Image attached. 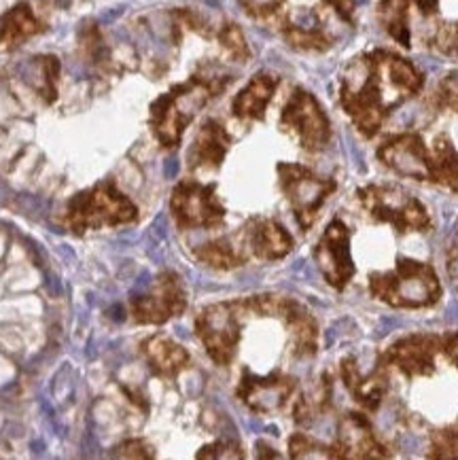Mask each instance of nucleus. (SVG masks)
I'll return each mask as SVG.
<instances>
[{
	"label": "nucleus",
	"instance_id": "nucleus-1",
	"mask_svg": "<svg viewBox=\"0 0 458 460\" xmlns=\"http://www.w3.org/2000/svg\"><path fill=\"white\" fill-rule=\"evenodd\" d=\"M136 219H139V208L113 182H100L96 187L77 193L68 202L66 210V223L74 234L127 225Z\"/></svg>",
	"mask_w": 458,
	"mask_h": 460
},
{
	"label": "nucleus",
	"instance_id": "nucleus-2",
	"mask_svg": "<svg viewBox=\"0 0 458 460\" xmlns=\"http://www.w3.org/2000/svg\"><path fill=\"white\" fill-rule=\"evenodd\" d=\"M370 291L374 297L395 308L431 306L441 293L435 271L429 265L407 259H399L393 271L372 273Z\"/></svg>",
	"mask_w": 458,
	"mask_h": 460
},
{
	"label": "nucleus",
	"instance_id": "nucleus-3",
	"mask_svg": "<svg viewBox=\"0 0 458 460\" xmlns=\"http://www.w3.org/2000/svg\"><path fill=\"white\" fill-rule=\"evenodd\" d=\"M248 314L246 301H223L204 308L196 320V331L208 356L216 365H229L240 342L242 316Z\"/></svg>",
	"mask_w": 458,
	"mask_h": 460
},
{
	"label": "nucleus",
	"instance_id": "nucleus-4",
	"mask_svg": "<svg viewBox=\"0 0 458 460\" xmlns=\"http://www.w3.org/2000/svg\"><path fill=\"white\" fill-rule=\"evenodd\" d=\"M208 83L194 81L182 85L153 104V129L164 147H176L185 125L210 98Z\"/></svg>",
	"mask_w": 458,
	"mask_h": 460
},
{
	"label": "nucleus",
	"instance_id": "nucleus-5",
	"mask_svg": "<svg viewBox=\"0 0 458 460\" xmlns=\"http://www.w3.org/2000/svg\"><path fill=\"white\" fill-rule=\"evenodd\" d=\"M363 208L380 223H393L399 234L403 232H425L429 227V214L418 200L407 196L399 187H365L356 191Z\"/></svg>",
	"mask_w": 458,
	"mask_h": 460
},
{
	"label": "nucleus",
	"instance_id": "nucleus-6",
	"mask_svg": "<svg viewBox=\"0 0 458 460\" xmlns=\"http://www.w3.org/2000/svg\"><path fill=\"white\" fill-rule=\"evenodd\" d=\"M278 176L297 223L301 229H308L314 223L320 206L335 191V182L329 178H320L297 164H278Z\"/></svg>",
	"mask_w": 458,
	"mask_h": 460
},
{
	"label": "nucleus",
	"instance_id": "nucleus-7",
	"mask_svg": "<svg viewBox=\"0 0 458 460\" xmlns=\"http://www.w3.org/2000/svg\"><path fill=\"white\" fill-rule=\"evenodd\" d=\"M187 308V295L182 280L174 271H161L153 287L129 301V314L141 325H164Z\"/></svg>",
	"mask_w": 458,
	"mask_h": 460
},
{
	"label": "nucleus",
	"instance_id": "nucleus-8",
	"mask_svg": "<svg viewBox=\"0 0 458 460\" xmlns=\"http://www.w3.org/2000/svg\"><path fill=\"white\" fill-rule=\"evenodd\" d=\"M170 210L182 229H210L221 225L225 219V208L216 200L214 185H200L194 180L176 185Z\"/></svg>",
	"mask_w": 458,
	"mask_h": 460
},
{
	"label": "nucleus",
	"instance_id": "nucleus-9",
	"mask_svg": "<svg viewBox=\"0 0 458 460\" xmlns=\"http://www.w3.org/2000/svg\"><path fill=\"white\" fill-rule=\"evenodd\" d=\"M314 259L320 273L333 289H344L352 278L354 263L350 257V234L340 219L331 221L325 229L323 238L314 248Z\"/></svg>",
	"mask_w": 458,
	"mask_h": 460
},
{
	"label": "nucleus",
	"instance_id": "nucleus-10",
	"mask_svg": "<svg viewBox=\"0 0 458 460\" xmlns=\"http://www.w3.org/2000/svg\"><path fill=\"white\" fill-rule=\"evenodd\" d=\"M283 123L293 127L299 134L301 145L310 151L323 149L329 141L327 117L323 115L316 100L301 89H297L293 98L289 100V104L283 113Z\"/></svg>",
	"mask_w": 458,
	"mask_h": 460
},
{
	"label": "nucleus",
	"instance_id": "nucleus-11",
	"mask_svg": "<svg viewBox=\"0 0 458 460\" xmlns=\"http://www.w3.org/2000/svg\"><path fill=\"white\" fill-rule=\"evenodd\" d=\"M293 388L295 380L281 372H274L263 378L244 372L238 386V397L244 401L246 407L257 413H274L285 407V403L293 395Z\"/></svg>",
	"mask_w": 458,
	"mask_h": 460
},
{
	"label": "nucleus",
	"instance_id": "nucleus-12",
	"mask_svg": "<svg viewBox=\"0 0 458 460\" xmlns=\"http://www.w3.org/2000/svg\"><path fill=\"white\" fill-rule=\"evenodd\" d=\"M380 159L393 168L395 172L409 176V178H418L427 180L433 178V166L429 164L427 149L418 136H399L388 141L380 149Z\"/></svg>",
	"mask_w": 458,
	"mask_h": 460
},
{
	"label": "nucleus",
	"instance_id": "nucleus-13",
	"mask_svg": "<svg viewBox=\"0 0 458 460\" xmlns=\"http://www.w3.org/2000/svg\"><path fill=\"white\" fill-rule=\"evenodd\" d=\"M242 242L259 259H283L293 251V238L287 229L271 219H253L242 229Z\"/></svg>",
	"mask_w": 458,
	"mask_h": 460
},
{
	"label": "nucleus",
	"instance_id": "nucleus-14",
	"mask_svg": "<svg viewBox=\"0 0 458 460\" xmlns=\"http://www.w3.org/2000/svg\"><path fill=\"white\" fill-rule=\"evenodd\" d=\"M338 454L344 458H384L388 456L378 443L370 420L361 413H348L340 427Z\"/></svg>",
	"mask_w": 458,
	"mask_h": 460
},
{
	"label": "nucleus",
	"instance_id": "nucleus-15",
	"mask_svg": "<svg viewBox=\"0 0 458 460\" xmlns=\"http://www.w3.org/2000/svg\"><path fill=\"white\" fill-rule=\"evenodd\" d=\"M433 354H435V338L411 335L393 344L386 356L405 376L416 378L433 372Z\"/></svg>",
	"mask_w": 458,
	"mask_h": 460
},
{
	"label": "nucleus",
	"instance_id": "nucleus-16",
	"mask_svg": "<svg viewBox=\"0 0 458 460\" xmlns=\"http://www.w3.org/2000/svg\"><path fill=\"white\" fill-rule=\"evenodd\" d=\"M143 354L151 370L161 378H174L189 365V352L166 335H151L145 340Z\"/></svg>",
	"mask_w": 458,
	"mask_h": 460
},
{
	"label": "nucleus",
	"instance_id": "nucleus-17",
	"mask_svg": "<svg viewBox=\"0 0 458 460\" xmlns=\"http://www.w3.org/2000/svg\"><path fill=\"white\" fill-rule=\"evenodd\" d=\"M229 147V136L225 134V129L216 123V121H208L187 155L189 159V168L198 170V168H219L225 153Z\"/></svg>",
	"mask_w": 458,
	"mask_h": 460
},
{
	"label": "nucleus",
	"instance_id": "nucleus-18",
	"mask_svg": "<svg viewBox=\"0 0 458 460\" xmlns=\"http://www.w3.org/2000/svg\"><path fill=\"white\" fill-rule=\"evenodd\" d=\"M281 318L285 320L289 331H291L295 352L301 356H312L318 346V327H316V320L312 318V314L301 303L287 297L285 308L281 312Z\"/></svg>",
	"mask_w": 458,
	"mask_h": 460
},
{
	"label": "nucleus",
	"instance_id": "nucleus-19",
	"mask_svg": "<svg viewBox=\"0 0 458 460\" xmlns=\"http://www.w3.org/2000/svg\"><path fill=\"white\" fill-rule=\"evenodd\" d=\"M274 89H276V79L269 74H257L234 100V115L242 119H261Z\"/></svg>",
	"mask_w": 458,
	"mask_h": 460
},
{
	"label": "nucleus",
	"instance_id": "nucleus-20",
	"mask_svg": "<svg viewBox=\"0 0 458 460\" xmlns=\"http://www.w3.org/2000/svg\"><path fill=\"white\" fill-rule=\"evenodd\" d=\"M244 248L246 246L242 242V234L238 232L236 236H227V238H219L208 244H202L196 251V257L208 267L232 269L244 263V253H242Z\"/></svg>",
	"mask_w": 458,
	"mask_h": 460
},
{
	"label": "nucleus",
	"instance_id": "nucleus-21",
	"mask_svg": "<svg viewBox=\"0 0 458 460\" xmlns=\"http://www.w3.org/2000/svg\"><path fill=\"white\" fill-rule=\"evenodd\" d=\"M405 7L407 0H384L382 5V19L388 32L405 47H409V34H407V22H405Z\"/></svg>",
	"mask_w": 458,
	"mask_h": 460
},
{
	"label": "nucleus",
	"instance_id": "nucleus-22",
	"mask_svg": "<svg viewBox=\"0 0 458 460\" xmlns=\"http://www.w3.org/2000/svg\"><path fill=\"white\" fill-rule=\"evenodd\" d=\"M38 30L32 13L26 7H17L7 19H5V28H3V38H7L9 42H17L30 34H34Z\"/></svg>",
	"mask_w": 458,
	"mask_h": 460
},
{
	"label": "nucleus",
	"instance_id": "nucleus-23",
	"mask_svg": "<svg viewBox=\"0 0 458 460\" xmlns=\"http://www.w3.org/2000/svg\"><path fill=\"white\" fill-rule=\"evenodd\" d=\"M289 454L293 458H340L338 447H325L303 433H297L289 439Z\"/></svg>",
	"mask_w": 458,
	"mask_h": 460
},
{
	"label": "nucleus",
	"instance_id": "nucleus-24",
	"mask_svg": "<svg viewBox=\"0 0 458 460\" xmlns=\"http://www.w3.org/2000/svg\"><path fill=\"white\" fill-rule=\"evenodd\" d=\"M242 447L234 441H216L198 452V458H242Z\"/></svg>",
	"mask_w": 458,
	"mask_h": 460
},
{
	"label": "nucleus",
	"instance_id": "nucleus-25",
	"mask_svg": "<svg viewBox=\"0 0 458 460\" xmlns=\"http://www.w3.org/2000/svg\"><path fill=\"white\" fill-rule=\"evenodd\" d=\"M113 456H117V458H151L153 452L143 439H129V441L117 445Z\"/></svg>",
	"mask_w": 458,
	"mask_h": 460
},
{
	"label": "nucleus",
	"instance_id": "nucleus-26",
	"mask_svg": "<svg viewBox=\"0 0 458 460\" xmlns=\"http://www.w3.org/2000/svg\"><path fill=\"white\" fill-rule=\"evenodd\" d=\"M221 40H223V45L225 47L232 51L234 56H238V58H246V42H244V36H242V32L236 28V26H227L225 28V32L221 34Z\"/></svg>",
	"mask_w": 458,
	"mask_h": 460
},
{
	"label": "nucleus",
	"instance_id": "nucleus-27",
	"mask_svg": "<svg viewBox=\"0 0 458 460\" xmlns=\"http://www.w3.org/2000/svg\"><path fill=\"white\" fill-rule=\"evenodd\" d=\"M439 47H441L443 51L458 54V26L448 28L445 32H441V45H439Z\"/></svg>",
	"mask_w": 458,
	"mask_h": 460
},
{
	"label": "nucleus",
	"instance_id": "nucleus-28",
	"mask_svg": "<svg viewBox=\"0 0 458 460\" xmlns=\"http://www.w3.org/2000/svg\"><path fill=\"white\" fill-rule=\"evenodd\" d=\"M283 0H246V7L253 13H267L271 9H276Z\"/></svg>",
	"mask_w": 458,
	"mask_h": 460
},
{
	"label": "nucleus",
	"instance_id": "nucleus-29",
	"mask_svg": "<svg viewBox=\"0 0 458 460\" xmlns=\"http://www.w3.org/2000/svg\"><path fill=\"white\" fill-rule=\"evenodd\" d=\"M329 3L346 17V19H350V13H352V7H354V3L352 0H329Z\"/></svg>",
	"mask_w": 458,
	"mask_h": 460
},
{
	"label": "nucleus",
	"instance_id": "nucleus-30",
	"mask_svg": "<svg viewBox=\"0 0 458 460\" xmlns=\"http://www.w3.org/2000/svg\"><path fill=\"white\" fill-rule=\"evenodd\" d=\"M416 3H418L420 11L427 13V15L435 13V9H437V0H416Z\"/></svg>",
	"mask_w": 458,
	"mask_h": 460
},
{
	"label": "nucleus",
	"instance_id": "nucleus-31",
	"mask_svg": "<svg viewBox=\"0 0 458 460\" xmlns=\"http://www.w3.org/2000/svg\"><path fill=\"white\" fill-rule=\"evenodd\" d=\"M445 318L450 320L452 325H458V301H452V303L448 306V314H445Z\"/></svg>",
	"mask_w": 458,
	"mask_h": 460
}]
</instances>
